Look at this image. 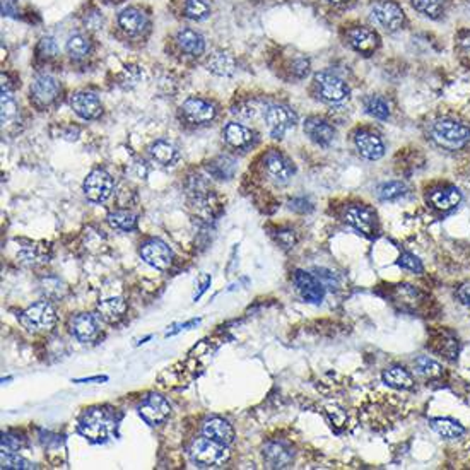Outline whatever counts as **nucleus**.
Returning <instances> with one entry per match:
<instances>
[{
  "label": "nucleus",
  "instance_id": "a19ab883",
  "mask_svg": "<svg viewBox=\"0 0 470 470\" xmlns=\"http://www.w3.org/2000/svg\"><path fill=\"white\" fill-rule=\"evenodd\" d=\"M399 265L402 267V269L411 270V272H418V274H421L423 270H424L421 260H419L418 257H416V255H412V254H402V255H400Z\"/></svg>",
  "mask_w": 470,
  "mask_h": 470
},
{
  "label": "nucleus",
  "instance_id": "58836bf2",
  "mask_svg": "<svg viewBox=\"0 0 470 470\" xmlns=\"http://www.w3.org/2000/svg\"><path fill=\"white\" fill-rule=\"evenodd\" d=\"M0 464H2V469H16V470H24V469H33L34 465L26 458L19 457L17 453L14 452H2V457H0Z\"/></svg>",
  "mask_w": 470,
  "mask_h": 470
},
{
  "label": "nucleus",
  "instance_id": "c756f323",
  "mask_svg": "<svg viewBox=\"0 0 470 470\" xmlns=\"http://www.w3.org/2000/svg\"><path fill=\"white\" fill-rule=\"evenodd\" d=\"M431 204L434 207L439 209V211H450V209L457 207L462 200V193L458 192L457 189L453 186H448V189H439L434 190L429 197Z\"/></svg>",
  "mask_w": 470,
  "mask_h": 470
},
{
  "label": "nucleus",
  "instance_id": "c85d7f7f",
  "mask_svg": "<svg viewBox=\"0 0 470 470\" xmlns=\"http://www.w3.org/2000/svg\"><path fill=\"white\" fill-rule=\"evenodd\" d=\"M207 71L212 74L219 75V78H229L235 74L236 62L231 55L226 52H216L207 60Z\"/></svg>",
  "mask_w": 470,
  "mask_h": 470
},
{
  "label": "nucleus",
  "instance_id": "473e14b6",
  "mask_svg": "<svg viewBox=\"0 0 470 470\" xmlns=\"http://www.w3.org/2000/svg\"><path fill=\"white\" fill-rule=\"evenodd\" d=\"M416 372L427 380H436V378L443 376V366L434 359L421 356L416 359Z\"/></svg>",
  "mask_w": 470,
  "mask_h": 470
},
{
  "label": "nucleus",
  "instance_id": "4468645a",
  "mask_svg": "<svg viewBox=\"0 0 470 470\" xmlns=\"http://www.w3.org/2000/svg\"><path fill=\"white\" fill-rule=\"evenodd\" d=\"M354 146H356L359 154L365 159H369V161H378L385 154V146L380 137L376 133L368 132V130H359V132H356V135H354Z\"/></svg>",
  "mask_w": 470,
  "mask_h": 470
},
{
  "label": "nucleus",
  "instance_id": "c9c22d12",
  "mask_svg": "<svg viewBox=\"0 0 470 470\" xmlns=\"http://www.w3.org/2000/svg\"><path fill=\"white\" fill-rule=\"evenodd\" d=\"M443 2L445 0H412V7L423 16L436 19L443 13Z\"/></svg>",
  "mask_w": 470,
  "mask_h": 470
},
{
  "label": "nucleus",
  "instance_id": "423d86ee",
  "mask_svg": "<svg viewBox=\"0 0 470 470\" xmlns=\"http://www.w3.org/2000/svg\"><path fill=\"white\" fill-rule=\"evenodd\" d=\"M315 86L320 98H322L323 101L332 103V105L344 103L351 94L349 86H347L341 78L330 74V72H318V74L315 75Z\"/></svg>",
  "mask_w": 470,
  "mask_h": 470
},
{
  "label": "nucleus",
  "instance_id": "a211bd4d",
  "mask_svg": "<svg viewBox=\"0 0 470 470\" xmlns=\"http://www.w3.org/2000/svg\"><path fill=\"white\" fill-rule=\"evenodd\" d=\"M304 133L309 137L311 142H315L320 147L330 146L335 137L334 127L318 117H311L304 122Z\"/></svg>",
  "mask_w": 470,
  "mask_h": 470
},
{
  "label": "nucleus",
  "instance_id": "a18cd8bd",
  "mask_svg": "<svg viewBox=\"0 0 470 470\" xmlns=\"http://www.w3.org/2000/svg\"><path fill=\"white\" fill-rule=\"evenodd\" d=\"M279 240H281V243L284 244L286 248H291L294 243H296V240H294V231H282L279 233Z\"/></svg>",
  "mask_w": 470,
  "mask_h": 470
},
{
  "label": "nucleus",
  "instance_id": "393cba45",
  "mask_svg": "<svg viewBox=\"0 0 470 470\" xmlns=\"http://www.w3.org/2000/svg\"><path fill=\"white\" fill-rule=\"evenodd\" d=\"M96 311L99 318L105 320L106 323H117L118 320L124 318L125 311H127V303L122 298H108L98 304Z\"/></svg>",
  "mask_w": 470,
  "mask_h": 470
},
{
  "label": "nucleus",
  "instance_id": "f257e3e1",
  "mask_svg": "<svg viewBox=\"0 0 470 470\" xmlns=\"http://www.w3.org/2000/svg\"><path fill=\"white\" fill-rule=\"evenodd\" d=\"M431 137L439 147L457 151L470 140V128L457 120H438L431 125Z\"/></svg>",
  "mask_w": 470,
  "mask_h": 470
},
{
  "label": "nucleus",
  "instance_id": "7ed1b4c3",
  "mask_svg": "<svg viewBox=\"0 0 470 470\" xmlns=\"http://www.w3.org/2000/svg\"><path fill=\"white\" fill-rule=\"evenodd\" d=\"M190 453H192L193 460L204 465V467H217V465H223L224 462H228L229 458L226 445H221V443L214 441L207 436L195 439Z\"/></svg>",
  "mask_w": 470,
  "mask_h": 470
},
{
  "label": "nucleus",
  "instance_id": "49530a36",
  "mask_svg": "<svg viewBox=\"0 0 470 470\" xmlns=\"http://www.w3.org/2000/svg\"><path fill=\"white\" fill-rule=\"evenodd\" d=\"M233 113L238 115V117H242V118H251L255 115V110L251 108V105H248L247 103V105H240Z\"/></svg>",
  "mask_w": 470,
  "mask_h": 470
},
{
  "label": "nucleus",
  "instance_id": "cd10ccee",
  "mask_svg": "<svg viewBox=\"0 0 470 470\" xmlns=\"http://www.w3.org/2000/svg\"><path fill=\"white\" fill-rule=\"evenodd\" d=\"M383 383L388 387L397 388V390H411L414 388V378L407 369L400 368V366H393V368L385 369L383 374Z\"/></svg>",
  "mask_w": 470,
  "mask_h": 470
},
{
  "label": "nucleus",
  "instance_id": "f8f14e48",
  "mask_svg": "<svg viewBox=\"0 0 470 470\" xmlns=\"http://www.w3.org/2000/svg\"><path fill=\"white\" fill-rule=\"evenodd\" d=\"M71 108L84 120H96L101 117L103 105L99 98L89 91H79L71 96Z\"/></svg>",
  "mask_w": 470,
  "mask_h": 470
},
{
  "label": "nucleus",
  "instance_id": "e433bc0d",
  "mask_svg": "<svg viewBox=\"0 0 470 470\" xmlns=\"http://www.w3.org/2000/svg\"><path fill=\"white\" fill-rule=\"evenodd\" d=\"M91 43L86 36L82 34H74V36L68 38L67 41V52L71 53V57L74 59H84V57L89 53Z\"/></svg>",
  "mask_w": 470,
  "mask_h": 470
},
{
  "label": "nucleus",
  "instance_id": "c03bdc74",
  "mask_svg": "<svg viewBox=\"0 0 470 470\" xmlns=\"http://www.w3.org/2000/svg\"><path fill=\"white\" fill-rule=\"evenodd\" d=\"M40 52H47V55H55L57 52V47H55V41L52 40V38H45V40H41L40 43Z\"/></svg>",
  "mask_w": 470,
  "mask_h": 470
},
{
  "label": "nucleus",
  "instance_id": "09e8293b",
  "mask_svg": "<svg viewBox=\"0 0 470 470\" xmlns=\"http://www.w3.org/2000/svg\"><path fill=\"white\" fill-rule=\"evenodd\" d=\"M328 2H332V3H342V2H347V0H328Z\"/></svg>",
  "mask_w": 470,
  "mask_h": 470
},
{
  "label": "nucleus",
  "instance_id": "412c9836",
  "mask_svg": "<svg viewBox=\"0 0 470 470\" xmlns=\"http://www.w3.org/2000/svg\"><path fill=\"white\" fill-rule=\"evenodd\" d=\"M204 436L221 443V445H231L235 441V429L228 421L221 418H212L204 424Z\"/></svg>",
  "mask_w": 470,
  "mask_h": 470
},
{
  "label": "nucleus",
  "instance_id": "72a5a7b5",
  "mask_svg": "<svg viewBox=\"0 0 470 470\" xmlns=\"http://www.w3.org/2000/svg\"><path fill=\"white\" fill-rule=\"evenodd\" d=\"M183 10H185V17L192 21H204L211 16V6L207 0H186Z\"/></svg>",
  "mask_w": 470,
  "mask_h": 470
},
{
  "label": "nucleus",
  "instance_id": "9b49d317",
  "mask_svg": "<svg viewBox=\"0 0 470 470\" xmlns=\"http://www.w3.org/2000/svg\"><path fill=\"white\" fill-rule=\"evenodd\" d=\"M294 286H296L300 296L308 303H322L323 301L325 284L318 277L311 276L304 270H298L294 274Z\"/></svg>",
  "mask_w": 470,
  "mask_h": 470
},
{
  "label": "nucleus",
  "instance_id": "0eeeda50",
  "mask_svg": "<svg viewBox=\"0 0 470 470\" xmlns=\"http://www.w3.org/2000/svg\"><path fill=\"white\" fill-rule=\"evenodd\" d=\"M84 193H86L87 200L94 202V204H101V202L108 200L110 195L113 193V178L108 171L93 170L87 178L84 179Z\"/></svg>",
  "mask_w": 470,
  "mask_h": 470
},
{
  "label": "nucleus",
  "instance_id": "39448f33",
  "mask_svg": "<svg viewBox=\"0 0 470 470\" xmlns=\"http://www.w3.org/2000/svg\"><path fill=\"white\" fill-rule=\"evenodd\" d=\"M369 17L376 26L383 28L385 31L393 33L399 31L406 21V14H404L402 7L393 0H380V2L373 3L372 10H369Z\"/></svg>",
  "mask_w": 470,
  "mask_h": 470
},
{
  "label": "nucleus",
  "instance_id": "f704fd0d",
  "mask_svg": "<svg viewBox=\"0 0 470 470\" xmlns=\"http://www.w3.org/2000/svg\"><path fill=\"white\" fill-rule=\"evenodd\" d=\"M407 186L404 185L402 182H387V183H381L380 186H378L376 190V195L380 200H397V198L402 197L404 193H406Z\"/></svg>",
  "mask_w": 470,
  "mask_h": 470
},
{
  "label": "nucleus",
  "instance_id": "1a4fd4ad",
  "mask_svg": "<svg viewBox=\"0 0 470 470\" xmlns=\"http://www.w3.org/2000/svg\"><path fill=\"white\" fill-rule=\"evenodd\" d=\"M140 255H142L144 262L158 270H168L173 263V251L161 240H151V242L144 243L140 248Z\"/></svg>",
  "mask_w": 470,
  "mask_h": 470
},
{
  "label": "nucleus",
  "instance_id": "ddd939ff",
  "mask_svg": "<svg viewBox=\"0 0 470 470\" xmlns=\"http://www.w3.org/2000/svg\"><path fill=\"white\" fill-rule=\"evenodd\" d=\"M182 113L186 118V122L195 125L207 124L216 117V108L209 101L200 98H189L182 105Z\"/></svg>",
  "mask_w": 470,
  "mask_h": 470
},
{
  "label": "nucleus",
  "instance_id": "20e7f679",
  "mask_svg": "<svg viewBox=\"0 0 470 470\" xmlns=\"http://www.w3.org/2000/svg\"><path fill=\"white\" fill-rule=\"evenodd\" d=\"M19 322L29 332H48L55 327L57 313L47 301H40L26 308L19 316Z\"/></svg>",
  "mask_w": 470,
  "mask_h": 470
},
{
  "label": "nucleus",
  "instance_id": "bb28decb",
  "mask_svg": "<svg viewBox=\"0 0 470 470\" xmlns=\"http://www.w3.org/2000/svg\"><path fill=\"white\" fill-rule=\"evenodd\" d=\"M224 139L229 146L236 149H247L254 142V132L242 124H228L224 128Z\"/></svg>",
  "mask_w": 470,
  "mask_h": 470
},
{
  "label": "nucleus",
  "instance_id": "aec40b11",
  "mask_svg": "<svg viewBox=\"0 0 470 470\" xmlns=\"http://www.w3.org/2000/svg\"><path fill=\"white\" fill-rule=\"evenodd\" d=\"M294 453L284 443H269L263 448V460L270 469H286L293 464Z\"/></svg>",
  "mask_w": 470,
  "mask_h": 470
},
{
  "label": "nucleus",
  "instance_id": "b1692460",
  "mask_svg": "<svg viewBox=\"0 0 470 470\" xmlns=\"http://www.w3.org/2000/svg\"><path fill=\"white\" fill-rule=\"evenodd\" d=\"M177 43L183 52L189 53V55H193V57L202 55L205 50L204 36L190 28L179 29V31L177 33Z\"/></svg>",
  "mask_w": 470,
  "mask_h": 470
},
{
  "label": "nucleus",
  "instance_id": "ea45409f",
  "mask_svg": "<svg viewBox=\"0 0 470 470\" xmlns=\"http://www.w3.org/2000/svg\"><path fill=\"white\" fill-rule=\"evenodd\" d=\"M17 113L16 101H14L13 94L9 89H6V86H2V124L7 125Z\"/></svg>",
  "mask_w": 470,
  "mask_h": 470
},
{
  "label": "nucleus",
  "instance_id": "f3484780",
  "mask_svg": "<svg viewBox=\"0 0 470 470\" xmlns=\"http://www.w3.org/2000/svg\"><path fill=\"white\" fill-rule=\"evenodd\" d=\"M263 168H265L267 175L272 177L276 182L284 183L294 175V168L291 161L277 151L267 152L265 158H263Z\"/></svg>",
  "mask_w": 470,
  "mask_h": 470
},
{
  "label": "nucleus",
  "instance_id": "7c9ffc66",
  "mask_svg": "<svg viewBox=\"0 0 470 470\" xmlns=\"http://www.w3.org/2000/svg\"><path fill=\"white\" fill-rule=\"evenodd\" d=\"M429 424H431V427H433L434 433H438L439 436L446 438V439L460 438L462 434L465 433V427L462 426L458 421H455V419H450V418L431 419Z\"/></svg>",
  "mask_w": 470,
  "mask_h": 470
},
{
  "label": "nucleus",
  "instance_id": "6e6552de",
  "mask_svg": "<svg viewBox=\"0 0 470 470\" xmlns=\"http://www.w3.org/2000/svg\"><path fill=\"white\" fill-rule=\"evenodd\" d=\"M265 122L270 135L274 139H282L288 130L294 128L298 122V115L291 108L282 105H272L265 110Z\"/></svg>",
  "mask_w": 470,
  "mask_h": 470
},
{
  "label": "nucleus",
  "instance_id": "de8ad7c7",
  "mask_svg": "<svg viewBox=\"0 0 470 470\" xmlns=\"http://www.w3.org/2000/svg\"><path fill=\"white\" fill-rule=\"evenodd\" d=\"M462 48H464V52L467 53V55H470V36L467 38V40L462 41Z\"/></svg>",
  "mask_w": 470,
  "mask_h": 470
},
{
  "label": "nucleus",
  "instance_id": "a878e982",
  "mask_svg": "<svg viewBox=\"0 0 470 470\" xmlns=\"http://www.w3.org/2000/svg\"><path fill=\"white\" fill-rule=\"evenodd\" d=\"M149 154L156 163L161 166H175L179 159L178 149L173 144L166 142V140H156L151 147H149Z\"/></svg>",
  "mask_w": 470,
  "mask_h": 470
},
{
  "label": "nucleus",
  "instance_id": "6ab92c4d",
  "mask_svg": "<svg viewBox=\"0 0 470 470\" xmlns=\"http://www.w3.org/2000/svg\"><path fill=\"white\" fill-rule=\"evenodd\" d=\"M98 320L91 313H79L72 318L71 332L79 342H91L98 335Z\"/></svg>",
  "mask_w": 470,
  "mask_h": 470
},
{
  "label": "nucleus",
  "instance_id": "4be33fe9",
  "mask_svg": "<svg viewBox=\"0 0 470 470\" xmlns=\"http://www.w3.org/2000/svg\"><path fill=\"white\" fill-rule=\"evenodd\" d=\"M118 24H120V28L127 34H130V36H135V34H140L144 29H146L147 16L140 9L128 7V9H124L120 13V16H118Z\"/></svg>",
  "mask_w": 470,
  "mask_h": 470
},
{
  "label": "nucleus",
  "instance_id": "2eb2a0df",
  "mask_svg": "<svg viewBox=\"0 0 470 470\" xmlns=\"http://www.w3.org/2000/svg\"><path fill=\"white\" fill-rule=\"evenodd\" d=\"M347 38H349L351 47L365 57L373 55L376 48L380 47V36L373 29L365 28V26H358V28L351 29L347 33Z\"/></svg>",
  "mask_w": 470,
  "mask_h": 470
},
{
  "label": "nucleus",
  "instance_id": "f03ea898",
  "mask_svg": "<svg viewBox=\"0 0 470 470\" xmlns=\"http://www.w3.org/2000/svg\"><path fill=\"white\" fill-rule=\"evenodd\" d=\"M115 429V421L110 412L105 409H89L86 414L82 416L81 423H79V431L86 438L93 439V441H103V439L110 438V434Z\"/></svg>",
  "mask_w": 470,
  "mask_h": 470
},
{
  "label": "nucleus",
  "instance_id": "5701e85b",
  "mask_svg": "<svg viewBox=\"0 0 470 470\" xmlns=\"http://www.w3.org/2000/svg\"><path fill=\"white\" fill-rule=\"evenodd\" d=\"M31 94L40 105H50L59 94V84L50 75H38L31 84Z\"/></svg>",
  "mask_w": 470,
  "mask_h": 470
},
{
  "label": "nucleus",
  "instance_id": "dca6fc26",
  "mask_svg": "<svg viewBox=\"0 0 470 470\" xmlns=\"http://www.w3.org/2000/svg\"><path fill=\"white\" fill-rule=\"evenodd\" d=\"M346 223L365 235H374L376 231V216L365 205H351L346 211Z\"/></svg>",
  "mask_w": 470,
  "mask_h": 470
},
{
  "label": "nucleus",
  "instance_id": "4c0bfd02",
  "mask_svg": "<svg viewBox=\"0 0 470 470\" xmlns=\"http://www.w3.org/2000/svg\"><path fill=\"white\" fill-rule=\"evenodd\" d=\"M366 112H368L372 117L378 118V120H387L390 117V106L388 103L385 101L381 96H372L366 99L365 103Z\"/></svg>",
  "mask_w": 470,
  "mask_h": 470
},
{
  "label": "nucleus",
  "instance_id": "79ce46f5",
  "mask_svg": "<svg viewBox=\"0 0 470 470\" xmlns=\"http://www.w3.org/2000/svg\"><path fill=\"white\" fill-rule=\"evenodd\" d=\"M19 446H21V441H19V439H16L14 436H9V434H3L2 452H17Z\"/></svg>",
  "mask_w": 470,
  "mask_h": 470
},
{
  "label": "nucleus",
  "instance_id": "9d476101",
  "mask_svg": "<svg viewBox=\"0 0 470 470\" xmlns=\"http://www.w3.org/2000/svg\"><path fill=\"white\" fill-rule=\"evenodd\" d=\"M139 414L147 424L158 426V424H163L170 418L171 406L161 395H149L139 406Z\"/></svg>",
  "mask_w": 470,
  "mask_h": 470
},
{
  "label": "nucleus",
  "instance_id": "37998d69",
  "mask_svg": "<svg viewBox=\"0 0 470 470\" xmlns=\"http://www.w3.org/2000/svg\"><path fill=\"white\" fill-rule=\"evenodd\" d=\"M457 298L465 304V307L470 308V282H465V284H462L460 288L457 289Z\"/></svg>",
  "mask_w": 470,
  "mask_h": 470
},
{
  "label": "nucleus",
  "instance_id": "2f4dec72",
  "mask_svg": "<svg viewBox=\"0 0 470 470\" xmlns=\"http://www.w3.org/2000/svg\"><path fill=\"white\" fill-rule=\"evenodd\" d=\"M106 221H108L110 226H112L113 229H118V231L130 233L137 229V217L128 211L110 212L108 217H106Z\"/></svg>",
  "mask_w": 470,
  "mask_h": 470
}]
</instances>
